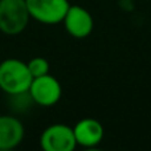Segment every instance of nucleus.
Masks as SVG:
<instances>
[{
  "label": "nucleus",
  "instance_id": "4",
  "mask_svg": "<svg viewBox=\"0 0 151 151\" xmlns=\"http://www.w3.org/2000/svg\"><path fill=\"white\" fill-rule=\"evenodd\" d=\"M40 147L42 151H74L77 142L73 127L64 123L48 126L40 135Z\"/></svg>",
  "mask_w": 151,
  "mask_h": 151
},
{
  "label": "nucleus",
  "instance_id": "11",
  "mask_svg": "<svg viewBox=\"0 0 151 151\" xmlns=\"http://www.w3.org/2000/svg\"><path fill=\"white\" fill-rule=\"evenodd\" d=\"M0 151H13V150H0Z\"/></svg>",
  "mask_w": 151,
  "mask_h": 151
},
{
  "label": "nucleus",
  "instance_id": "3",
  "mask_svg": "<svg viewBox=\"0 0 151 151\" xmlns=\"http://www.w3.org/2000/svg\"><path fill=\"white\" fill-rule=\"evenodd\" d=\"M31 19L45 25L63 23L70 3L69 0H25Z\"/></svg>",
  "mask_w": 151,
  "mask_h": 151
},
{
  "label": "nucleus",
  "instance_id": "7",
  "mask_svg": "<svg viewBox=\"0 0 151 151\" xmlns=\"http://www.w3.org/2000/svg\"><path fill=\"white\" fill-rule=\"evenodd\" d=\"M74 138L77 145L83 149L98 147L101 141L104 139V126L98 119L94 118H83L80 119L73 127Z\"/></svg>",
  "mask_w": 151,
  "mask_h": 151
},
{
  "label": "nucleus",
  "instance_id": "6",
  "mask_svg": "<svg viewBox=\"0 0 151 151\" xmlns=\"http://www.w3.org/2000/svg\"><path fill=\"white\" fill-rule=\"evenodd\" d=\"M66 32L74 39H85L93 32L94 20L86 8L70 5L63 20Z\"/></svg>",
  "mask_w": 151,
  "mask_h": 151
},
{
  "label": "nucleus",
  "instance_id": "2",
  "mask_svg": "<svg viewBox=\"0 0 151 151\" xmlns=\"http://www.w3.org/2000/svg\"><path fill=\"white\" fill-rule=\"evenodd\" d=\"M31 15L25 0H0V32L16 36L25 31Z\"/></svg>",
  "mask_w": 151,
  "mask_h": 151
},
{
  "label": "nucleus",
  "instance_id": "5",
  "mask_svg": "<svg viewBox=\"0 0 151 151\" xmlns=\"http://www.w3.org/2000/svg\"><path fill=\"white\" fill-rule=\"evenodd\" d=\"M29 94L36 105L49 107L56 105L63 96V88L58 80L49 73L32 80Z\"/></svg>",
  "mask_w": 151,
  "mask_h": 151
},
{
  "label": "nucleus",
  "instance_id": "10",
  "mask_svg": "<svg viewBox=\"0 0 151 151\" xmlns=\"http://www.w3.org/2000/svg\"><path fill=\"white\" fill-rule=\"evenodd\" d=\"M83 151H102V150H99L98 147H90V149H85Z\"/></svg>",
  "mask_w": 151,
  "mask_h": 151
},
{
  "label": "nucleus",
  "instance_id": "9",
  "mask_svg": "<svg viewBox=\"0 0 151 151\" xmlns=\"http://www.w3.org/2000/svg\"><path fill=\"white\" fill-rule=\"evenodd\" d=\"M28 65V69L31 72L32 77L36 78V77H41V76H45L49 73V63H48L47 58L44 57H33L27 63Z\"/></svg>",
  "mask_w": 151,
  "mask_h": 151
},
{
  "label": "nucleus",
  "instance_id": "1",
  "mask_svg": "<svg viewBox=\"0 0 151 151\" xmlns=\"http://www.w3.org/2000/svg\"><path fill=\"white\" fill-rule=\"evenodd\" d=\"M27 63L19 58H7L0 63V89L8 96L25 93L32 83Z\"/></svg>",
  "mask_w": 151,
  "mask_h": 151
},
{
  "label": "nucleus",
  "instance_id": "8",
  "mask_svg": "<svg viewBox=\"0 0 151 151\" xmlns=\"http://www.w3.org/2000/svg\"><path fill=\"white\" fill-rule=\"evenodd\" d=\"M25 135L24 125L13 115H0V150H15Z\"/></svg>",
  "mask_w": 151,
  "mask_h": 151
}]
</instances>
